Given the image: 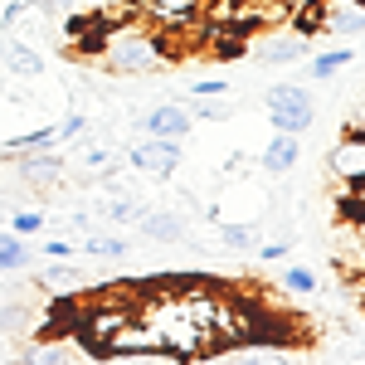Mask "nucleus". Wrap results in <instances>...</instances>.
<instances>
[{"instance_id": "obj_22", "label": "nucleus", "mask_w": 365, "mask_h": 365, "mask_svg": "<svg viewBox=\"0 0 365 365\" xmlns=\"http://www.w3.org/2000/svg\"><path fill=\"white\" fill-rule=\"evenodd\" d=\"M282 287L297 292V297H312V292H317V273H312V268H287V273H282Z\"/></svg>"}, {"instance_id": "obj_24", "label": "nucleus", "mask_w": 365, "mask_h": 365, "mask_svg": "<svg viewBox=\"0 0 365 365\" xmlns=\"http://www.w3.org/2000/svg\"><path fill=\"white\" fill-rule=\"evenodd\" d=\"M54 132H58V137H63V141H73V137H83V132H88V122H83V117H78V113H68V117H63V122H58V127H54Z\"/></svg>"}, {"instance_id": "obj_14", "label": "nucleus", "mask_w": 365, "mask_h": 365, "mask_svg": "<svg viewBox=\"0 0 365 365\" xmlns=\"http://www.w3.org/2000/svg\"><path fill=\"white\" fill-rule=\"evenodd\" d=\"M215 365H292L282 351H273L268 341H249V346H239V351H225Z\"/></svg>"}, {"instance_id": "obj_4", "label": "nucleus", "mask_w": 365, "mask_h": 365, "mask_svg": "<svg viewBox=\"0 0 365 365\" xmlns=\"http://www.w3.org/2000/svg\"><path fill=\"white\" fill-rule=\"evenodd\" d=\"M127 322H132V312H127V307L98 302V307L83 317V341H88V346H98V351H108V346H113V336L127 327Z\"/></svg>"}, {"instance_id": "obj_17", "label": "nucleus", "mask_w": 365, "mask_h": 365, "mask_svg": "<svg viewBox=\"0 0 365 365\" xmlns=\"http://www.w3.org/2000/svg\"><path fill=\"white\" fill-rule=\"evenodd\" d=\"M205 0H141V15H156V20H190Z\"/></svg>"}, {"instance_id": "obj_25", "label": "nucleus", "mask_w": 365, "mask_h": 365, "mask_svg": "<svg viewBox=\"0 0 365 365\" xmlns=\"http://www.w3.org/2000/svg\"><path fill=\"white\" fill-rule=\"evenodd\" d=\"M190 117H205V122H229V117H234V108H229V103H205V108H195Z\"/></svg>"}, {"instance_id": "obj_23", "label": "nucleus", "mask_w": 365, "mask_h": 365, "mask_svg": "<svg viewBox=\"0 0 365 365\" xmlns=\"http://www.w3.org/2000/svg\"><path fill=\"white\" fill-rule=\"evenodd\" d=\"M39 229H44V215H39V210H15V215H10V234H20V239L39 234Z\"/></svg>"}, {"instance_id": "obj_15", "label": "nucleus", "mask_w": 365, "mask_h": 365, "mask_svg": "<svg viewBox=\"0 0 365 365\" xmlns=\"http://www.w3.org/2000/svg\"><path fill=\"white\" fill-rule=\"evenodd\" d=\"M54 141H58L54 127H39V132H25V137H15L10 146H5V151H0V156H5V161H15V156H34V151H49Z\"/></svg>"}, {"instance_id": "obj_9", "label": "nucleus", "mask_w": 365, "mask_h": 365, "mask_svg": "<svg viewBox=\"0 0 365 365\" xmlns=\"http://www.w3.org/2000/svg\"><path fill=\"white\" fill-rule=\"evenodd\" d=\"M141 132H146V137H185V132H190V108L161 103V108H151V113L141 117Z\"/></svg>"}, {"instance_id": "obj_27", "label": "nucleus", "mask_w": 365, "mask_h": 365, "mask_svg": "<svg viewBox=\"0 0 365 365\" xmlns=\"http://www.w3.org/2000/svg\"><path fill=\"white\" fill-rule=\"evenodd\" d=\"M44 253H49V258H73V244H68V239H49Z\"/></svg>"}, {"instance_id": "obj_11", "label": "nucleus", "mask_w": 365, "mask_h": 365, "mask_svg": "<svg viewBox=\"0 0 365 365\" xmlns=\"http://www.w3.org/2000/svg\"><path fill=\"white\" fill-rule=\"evenodd\" d=\"M15 166H20V180H25V185L49 190L58 175H63V156H54V151H34V156H15Z\"/></svg>"}, {"instance_id": "obj_1", "label": "nucleus", "mask_w": 365, "mask_h": 365, "mask_svg": "<svg viewBox=\"0 0 365 365\" xmlns=\"http://www.w3.org/2000/svg\"><path fill=\"white\" fill-rule=\"evenodd\" d=\"M161 63H166V49L141 29V20L103 34V68H113V73H151Z\"/></svg>"}, {"instance_id": "obj_6", "label": "nucleus", "mask_w": 365, "mask_h": 365, "mask_svg": "<svg viewBox=\"0 0 365 365\" xmlns=\"http://www.w3.org/2000/svg\"><path fill=\"white\" fill-rule=\"evenodd\" d=\"M322 29H336L361 39L365 29V0H322Z\"/></svg>"}, {"instance_id": "obj_10", "label": "nucleus", "mask_w": 365, "mask_h": 365, "mask_svg": "<svg viewBox=\"0 0 365 365\" xmlns=\"http://www.w3.org/2000/svg\"><path fill=\"white\" fill-rule=\"evenodd\" d=\"M297 161H302V141L292 137V132H278V137L263 146V156H258V166L268 170V175H287Z\"/></svg>"}, {"instance_id": "obj_26", "label": "nucleus", "mask_w": 365, "mask_h": 365, "mask_svg": "<svg viewBox=\"0 0 365 365\" xmlns=\"http://www.w3.org/2000/svg\"><path fill=\"white\" fill-rule=\"evenodd\" d=\"M225 93H229L225 78H200L195 83V98H225Z\"/></svg>"}, {"instance_id": "obj_3", "label": "nucleus", "mask_w": 365, "mask_h": 365, "mask_svg": "<svg viewBox=\"0 0 365 365\" xmlns=\"http://www.w3.org/2000/svg\"><path fill=\"white\" fill-rule=\"evenodd\" d=\"M132 166L146 170V175H156V180L175 175V166H180V137H146V141H132Z\"/></svg>"}, {"instance_id": "obj_8", "label": "nucleus", "mask_w": 365, "mask_h": 365, "mask_svg": "<svg viewBox=\"0 0 365 365\" xmlns=\"http://www.w3.org/2000/svg\"><path fill=\"white\" fill-rule=\"evenodd\" d=\"M253 54L263 63H297V58L312 54V39H302V34H263L253 44Z\"/></svg>"}, {"instance_id": "obj_16", "label": "nucleus", "mask_w": 365, "mask_h": 365, "mask_svg": "<svg viewBox=\"0 0 365 365\" xmlns=\"http://www.w3.org/2000/svg\"><path fill=\"white\" fill-rule=\"evenodd\" d=\"M346 63H356V54H351V49H327V54H317V58L307 63V78L327 83V78H336Z\"/></svg>"}, {"instance_id": "obj_19", "label": "nucleus", "mask_w": 365, "mask_h": 365, "mask_svg": "<svg viewBox=\"0 0 365 365\" xmlns=\"http://www.w3.org/2000/svg\"><path fill=\"white\" fill-rule=\"evenodd\" d=\"M20 365H78V356L68 346H29Z\"/></svg>"}, {"instance_id": "obj_12", "label": "nucleus", "mask_w": 365, "mask_h": 365, "mask_svg": "<svg viewBox=\"0 0 365 365\" xmlns=\"http://www.w3.org/2000/svg\"><path fill=\"white\" fill-rule=\"evenodd\" d=\"M137 229L156 244H180L185 239V220L170 215V210H137Z\"/></svg>"}, {"instance_id": "obj_7", "label": "nucleus", "mask_w": 365, "mask_h": 365, "mask_svg": "<svg viewBox=\"0 0 365 365\" xmlns=\"http://www.w3.org/2000/svg\"><path fill=\"white\" fill-rule=\"evenodd\" d=\"M327 166L336 175L341 185H351V180H365V141L361 137H346L331 146V156H327Z\"/></svg>"}, {"instance_id": "obj_5", "label": "nucleus", "mask_w": 365, "mask_h": 365, "mask_svg": "<svg viewBox=\"0 0 365 365\" xmlns=\"http://www.w3.org/2000/svg\"><path fill=\"white\" fill-rule=\"evenodd\" d=\"M108 356H117V361H132V356H166V346H161V331H156V327H137V322H127V327L113 336Z\"/></svg>"}, {"instance_id": "obj_18", "label": "nucleus", "mask_w": 365, "mask_h": 365, "mask_svg": "<svg viewBox=\"0 0 365 365\" xmlns=\"http://www.w3.org/2000/svg\"><path fill=\"white\" fill-rule=\"evenodd\" d=\"M29 263V249L20 234H10V229H0V273H20Z\"/></svg>"}, {"instance_id": "obj_2", "label": "nucleus", "mask_w": 365, "mask_h": 365, "mask_svg": "<svg viewBox=\"0 0 365 365\" xmlns=\"http://www.w3.org/2000/svg\"><path fill=\"white\" fill-rule=\"evenodd\" d=\"M268 122H273V132H292V137H302L312 122H317V113H312V98L302 83H273L268 88Z\"/></svg>"}, {"instance_id": "obj_13", "label": "nucleus", "mask_w": 365, "mask_h": 365, "mask_svg": "<svg viewBox=\"0 0 365 365\" xmlns=\"http://www.w3.org/2000/svg\"><path fill=\"white\" fill-rule=\"evenodd\" d=\"M34 287L63 297V292H78V287H83V273L73 268V258H63V263H54V268H39V273H34Z\"/></svg>"}, {"instance_id": "obj_21", "label": "nucleus", "mask_w": 365, "mask_h": 365, "mask_svg": "<svg viewBox=\"0 0 365 365\" xmlns=\"http://www.w3.org/2000/svg\"><path fill=\"white\" fill-rule=\"evenodd\" d=\"M83 249L98 253V258H127V239H117V234H88Z\"/></svg>"}, {"instance_id": "obj_20", "label": "nucleus", "mask_w": 365, "mask_h": 365, "mask_svg": "<svg viewBox=\"0 0 365 365\" xmlns=\"http://www.w3.org/2000/svg\"><path fill=\"white\" fill-rule=\"evenodd\" d=\"M225 249H258V225L253 220H239V225H225L220 229Z\"/></svg>"}]
</instances>
